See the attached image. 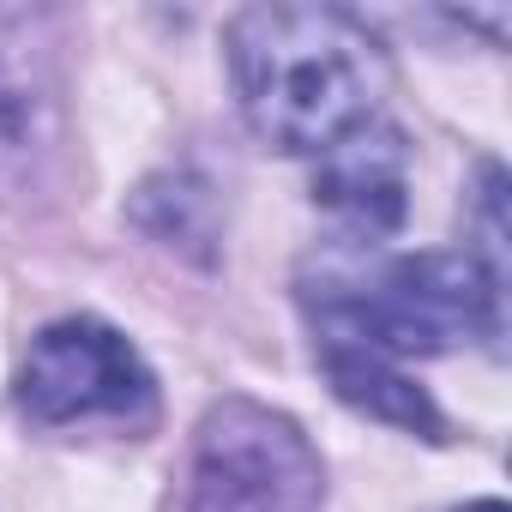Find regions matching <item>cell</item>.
I'll return each instance as SVG.
<instances>
[{"label":"cell","mask_w":512,"mask_h":512,"mask_svg":"<svg viewBox=\"0 0 512 512\" xmlns=\"http://www.w3.org/2000/svg\"><path fill=\"white\" fill-rule=\"evenodd\" d=\"M350 260H326L302 278L320 350H356L380 362L446 356L500 332V272L482 253H374L350 241Z\"/></svg>","instance_id":"2"},{"label":"cell","mask_w":512,"mask_h":512,"mask_svg":"<svg viewBox=\"0 0 512 512\" xmlns=\"http://www.w3.org/2000/svg\"><path fill=\"white\" fill-rule=\"evenodd\" d=\"M223 43L247 127L284 157H326L380 121L386 55L344 7H247Z\"/></svg>","instance_id":"1"},{"label":"cell","mask_w":512,"mask_h":512,"mask_svg":"<svg viewBox=\"0 0 512 512\" xmlns=\"http://www.w3.org/2000/svg\"><path fill=\"white\" fill-rule=\"evenodd\" d=\"M320 368H326L332 392H338L350 410H362V416H374V422H392V428H404V434H422V440H440V434H446L440 410L428 404V392H422L416 380L398 374V362L356 356V350H320Z\"/></svg>","instance_id":"7"},{"label":"cell","mask_w":512,"mask_h":512,"mask_svg":"<svg viewBox=\"0 0 512 512\" xmlns=\"http://www.w3.org/2000/svg\"><path fill=\"white\" fill-rule=\"evenodd\" d=\"M314 199L362 247H374L380 235H392L404 223V211H410V151H404V133L386 127V121H368L344 145H332L320 157Z\"/></svg>","instance_id":"5"},{"label":"cell","mask_w":512,"mask_h":512,"mask_svg":"<svg viewBox=\"0 0 512 512\" xmlns=\"http://www.w3.org/2000/svg\"><path fill=\"white\" fill-rule=\"evenodd\" d=\"M326 464L272 404L223 398L205 410L181 512H320Z\"/></svg>","instance_id":"3"},{"label":"cell","mask_w":512,"mask_h":512,"mask_svg":"<svg viewBox=\"0 0 512 512\" xmlns=\"http://www.w3.org/2000/svg\"><path fill=\"white\" fill-rule=\"evenodd\" d=\"M19 404L43 428H151L157 416V380L145 356L103 320H55L31 338V356L19 368Z\"/></svg>","instance_id":"4"},{"label":"cell","mask_w":512,"mask_h":512,"mask_svg":"<svg viewBox=\"0 0 512 512\" xmlns=\"http://www.w3.org/2000/svg\"><path fill=\"white\" fill-rule=\"evenodd\" d=\"M458 512H506L500 500H476V506H458Z\"/></svg>","instance_id":"8"},{"label":"cell","mask_w":512,"mask_h":512,"mask_svg":"<svg viewBox=\"0 0 512 512\" xmlns=\"http://www.w3.org/2000/svg\"><path fill=\"white\" fill-rule=\"evenodd\" d=\"M43 31V13H0V169H31L55 145L61 97Z\"/></svg>","instance_id":"6"}]
</instances>
